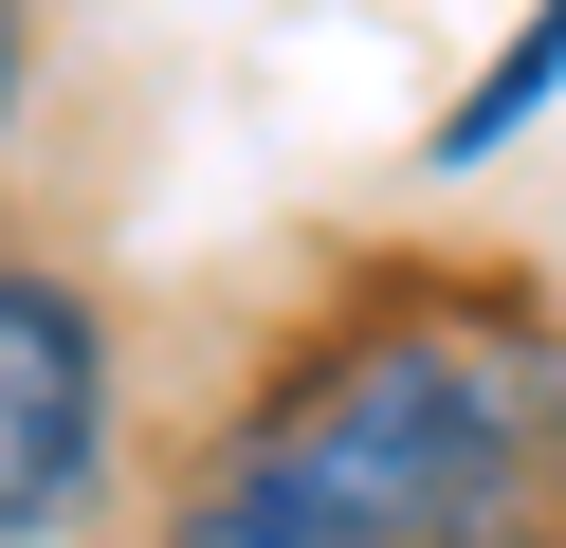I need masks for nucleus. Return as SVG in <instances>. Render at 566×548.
I'll use <instances>...</instances> for the list:
<instances>
[{"instance_id":"f257e3e1","label":"nucleus","mask_w":566,"mask_h":548,"mask_svg":"<svg viewBox=\"0 0 566 548\" xmlns=\"http://www.w3.org/2000/svg\"><path fill=\"white\" fill-rule=\"evenodd\" d=\"M165 548H566V329L493 275L329 311L184 457Z\"/></svg>"},{"instance_id":"f03ea898","label":"nucleus","mask_w":566,"mask_h":548,"mask_svg":"<svg viewBox=\"0 0 566 548\" xmlns=\"http://www.w3.org/2000/svg\"><path fill=\"white\" fill-rule=\"evenodd\" d=\"M111 494V311L55 256H0V548H55Z\"/></svg>"},{"instance_id":"7ed1b4c3","label":"nucleus","mask_w":566,"mask_h":548,"mask_svg":"<svg viewBox=\"0 0 566 548\" xmlns=\"http://www.w3.org/2000/svg\"><path fill=\"white\" fill-rule=\"evenodd\" d=\"M548 92H566V0H548V19H530L512 55H493L475 92L439 110V165H493V146H512V128H530V110H548Z\"/></svg>"},{"instance_id":"20e7f679","label":"nucleus","mask_w":566,"mask_h":548,"mask_svg":"<svg viewBox=\"0 0 566 548\" xmlns=\"http://www.w3.org/2000/svg\"><path fill=\"white\" fill-rule=\"evenodd\" d=\"M19 73H38V37H19V19H0V110H19Z\"/></svg>"}]
</instances>
